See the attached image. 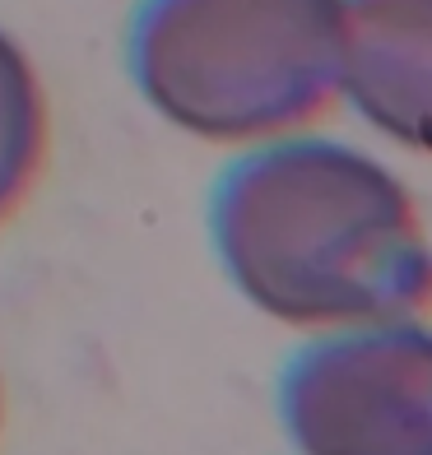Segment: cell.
Segmentation results:
<instances>
[{
	"label": "cell",
	"mask_w": 432,
	"mask_h": 455,
	"mask_svg": "<svg viewBox=\"0 0 432 455\" xmlns=\"http://www.w3.org/2000/svg\"><path fill=\"white\" fill-rule=\"evenodd\" d=\"M340 108L432 158V0H344Z\"/></svg>",
	"instance_id": "4"
},
{
	"label": "cell",
	"mask_w": 432,
	"mask_h": 455,
	"mask_svg": "<svg viewBox=\"0 0 432 455\" xmlns=\"http://www.w3.org/2000/svg\"><path fill=\"white\" fill-rule=\"evenodd\" d=\"M293 455H432V321L307 335L275 381Z\"/></svg>",
	"instance_id": "3"
},
{
	"label": "cell",
	"mask_w": 432,
	"mask_h": 455,
	"mask_svg": "<svg viewBox=\"0 0 432 455\" xmlns=\"http://www.w3.org/2000/svg\"><path fill=\"white\" fill-rule=\"evenodd\" d=\"M344 0H140L121 66L163 126L256 149L340 112Z\"/></svg>",
	"instance_id": "2"
},
{
	"label": "cell",
	"mask_w": 432,
	"mask_h": 455,
	"mask_svg": "<svg viewBox=\"0 0 432 455\" xmlns=\"http://www.w3.org/2000/svg\"><path fill=\"white\" fill-rule=\"evenodd\" d=\"M0 427H5V377H0Z\"/></svg>",
	"instance_id": "6"
},
{
	"label": "cell",
	"mask_w": 432,
	"mask_h": 455,
	"mask_svg": "<svg viewBox=\"0 0 432 455\" xmlns=\"http://www.w3.org/2000/svg\"><path fill=\"white\" fill-rule=\"evenodd\" d=\"M210 251L265 321L325 335L432 316V228L367 144L298 131L223 163L204 204Z\"/></svg>",
	"instance_id": "1"
},
{
	"label": "cell",
	"mask_w": 432,
	"mask_h": 455,
	"mask_svg": "<svg viewBox=\"0 0 432 455\" xmlns=\"http://www.w3.org/2000/svg\"><path fill=\"white\" fill-rule=\"evenodd\" d=\"M52 158V98L28 47L0 24V228L24 214Z\"/></svg>",
	"instance_id": "5"
}]
</instances>
